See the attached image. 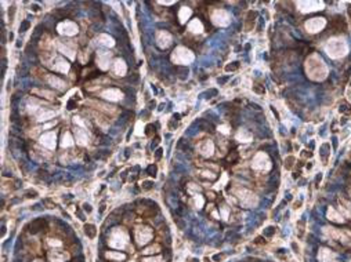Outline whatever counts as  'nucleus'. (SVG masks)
Instances as JSON below:
<instances>
[{
	"label": "nucleus",
	"mask_w": 351,
	"mask_h": 262,
	"mask_svg": "<svg viewBox=\"0 0 351 262\" xmlns=\"http://www.w3.org/2000/svg\"><path fill=\"white\" fill-rule=\"evenodd\" d=\"M171 61L177 65H188L194 61V54L187 47H177L171 53Z\"/></svg>",
	"instance_id": "obj_1"
},
{
	"label": "nucleus",
	"mask_w": 351,
	"mask_h": 262,
	"mask_svg": "<svg viewBox=\"0 0 351 262\" xmlns=\"http://www.w3.org/2000/svg\"><path fill=\"white\" fill-rule=\"evenodd\" d=\"M57 32L62 36H75L79 32V26L72 21H64L57 25Z\"/></svg>",
	"instance_id": "obj_2"
},
{
	"label": "nucleus",
	"mask_w": 351,
	"mask_h": 262,
	"mask_svg": "<svg viewBox=\"0 0 351 262\" xmlns=\"http://www.w3.org/2000/svg\"><path fill=\"white\" fill-rule=\"evenodd\" d=\"M155 40H156L158 47H160V48H167L171 44V40H173V39H171V35L169 33V32H166V31H158Z\"/></svg>",
	"instance_id": "obj_3"
},
{
	"label": "nucleus",
	"mask_w": 351,
	"mask_h": 262,
	"mask_svg": "<svg viewBox=\"0 0 351 262\" xmlns=\"http://www.w3.org/2000/svg\"><path fill=\"white\" fill-rule=\"evenodd\" d=\"M101 98L106 99V101L116 102V101H120L123 98V92L118 89H106L101 92Z\"/></svg>",
	"instance_id": "obj_4"
},
{
	"label": "nucleus",
	"mask_w": 351,
	"mask_h": 262,
	"mask_svg": "<svg viewBox=\"0 0 351 262\" xmlns=\"http://www.w3.org/2000/svg\"><path fill=\"white\" fill-rule=\"evenodd\" d=\"M57 47L60 50V53L65 54L69 59H75V48L72 47V44L69 41H62V40H57Z\"/></svg>",
	"instance_id": "obj_5"
},
{
	"label": "nucleus",
	"mask_w": 351,
	"mask_h": 262,
	"mask_svg": "<svg viewBox=\"0 0 351 262\" xmlns=\"http://www.w3.org/2000/svg\"><path fill=\"white\" fill-rule=\"evenodd\" d=\"M109 64H111V53H106V51L97 53V65H98V68L101 71L109 69Z\"/></svg>",
	"instance_id": "obj_6"
},
{
	"label": "nucleus",
	"mask_w": 351,
	"mask_h": 262,
	"mask_svg": "<svg viewBox=\"0 0 351 262\" xmlns=\"http://www.w3.org/2000/svg\"><path fill=\"white\" fill-rule=\"evenodd\" d=\"M211 21L214 22L216 25H220V26H224V25H228L229 22V15L227 11L224 10H217L213 15H211Z\"/></svg>",
	"instance_id": "obj_7"
},
{
	"label": "nucleus",
	"mask_w": 351,
	"mask_h": 262,
	"mask_svg": "<svg viewBox=\"0 0 351 262\" xmlns=\"http://www.w3.org/2000/svg\"><path fill=\"white\" fill-rule=\"evenodd\" d=\"M136 237H137V242L140 244H145V243L149 242V239L152 237V232H151L149 228L147 226H143V228H138L136 233Z\"/></svg>",
	"instance_id": "obj_8"
},
{
	"label": "nucleus",
	"mask_w": 351,
	"mask_h": 262,
	"mask_svg": "<svg viewBox=\"0 0 351 262\" xmlns=\"http://www.w3.org/2000/svg\"><path fill=\"white\" fill-rule=\"evenodd\" d=\"M112 71L115 73V76H125L127 72V65L126 62L123 61L122 58H118L115 59L112 64Z\"/></svg>",
	"instance_id": "obj_9"
},
{
	"label": "nucleus",
	"mask_w": 351,
	"mask_h": 262,
	"mask_svg": "<svg viewBox=\"0 0 351 262\" xmlns=\"http://www.w3.org/2000/svg\"><path fill=\"white\" fill-rule=\"evenodd\" d=\"M40 143L47 149L55 148V133H46L40 137Z\"/></svg>",
	"instance_id": "obj_10"
},
{
	"label": "nucleus",
	"mask_w": 351,
	"mask_h": 262,
	"mask_svg": "<svg viewBox=\"0 0 351 262\" xmlns=\"http://www.w3.org/2000/svg\"><path fill=\"white\" fill-rule=\"evenodd\" d=\"M332 25V29H333L334 32H346V29H347V25H346V21L343 17H340V15H336V17L332 20L331 22Z\"/></svg>",
	"instance_id": "obj_11"
},
{
	"label": "nucleus",
	"mask_w": 351,
	"mask_h": 262,
	"mask_svg": "<svg viewBox=\"0 0 351 262\" xmlns=\"http://www.w3.org/2000/svg\"><path fill=\"white\" fill-rule=\"evenodd\" d=\"M71 65L68 64V61H65L64 58H57L54 64V71L61 72V73H68Z\"/></svg>",
	"instance_id": "obj_12"
},
{
	"label": "nucleus",
	"mask_w": 351,
	"mask_h": 262,
	"mask_svg": "<svg viewBox=\"0 0 351 262\" xmlns=\"http://www.w3.org/2000/svg\"><path fill=\"white\" fill-rule=\"evenodd\" d=\"M306 26L310 32H317L319 28L324 26V21H322V18H313L307 22Z\"/></svg>",
	"instance_id": "obj_13"
},
{
	"label": "nucleus",
	"mask_w": 351,
	"mask_h": 262,
	"mask_svg": "<svg viewBox=\"0 0 351 262\" xmlns=\"http://www.w3.org/2000/svg\"><path fill=\"white\" fill-rule=\"evenodd\" d=\"M75 134H76V142H78L79 145L85 146V145L89 143V137H87V133H86L83 128H76Z\"/></svg>",
	"instance_id": "obj_14"
},
{
	"label": "nucleus",
	"mask_w": 351,
	"mask_h": 262,
	"mask_svg": "<svg viewBox=\"0 0 351 262\" xmlns=\"http://www.w3.org/2000/svg\"><path fill=\"white\" fill-rule=\"evenodd\" d=\"M97 41H98L100 44L105 46V47H113V46H115V40H113V38L112 36H109V35H106V33L98 35Z\"/></svg>",
	"instance_id": "obj_15"
},
{
	"label": "nucleus",
	"mask_w": 351,
	"mask_h": 262,
	"mask_svg": "<svg viewBox=\"0 0 351 262\" xmlns=\"http://www.w3.org/2000/svg\"><path fill=\"white\" fill-rule=\"evenodd\" d=\"M254 168H267L268 167V159L266 157V155L259 153L254 159V163H253Z\"/></svg>",
	"instance_id": "obj_16"
},
{
	"label": "nucleus",
	"mask_w": 351,
	"mask_h": 262,
	"mask_svg": "<svg viewBox=\"0 0 351 262\" xmlns=\"http://www.w3.org/2000/svg\"><path fill=\"white\" fill-rule=\"evenodd\" d=\"M47 80H48V83H50L51 86H54L55 89H58V90H64L65 89V82L62 80V79H60V77H57V76H54V75H50L47 77Z\"/></svg>",
	"instance_id": "obj_17"
},
{
	"label": "nucleus",
	"mask_w": 351,
	"mask_h": 262,
	"mask_svg": "<svg viewBox=\"0 0 351 262\" xmlns=\"http://www.w3.org/2000/svg\"><path fill=\"white\" fill-rule=\"evenodd\" d=\"M191 13L192 11H191L189 7H181L180 11H178V20H180L181 24H184L185 21L191 17Z\"/></svg>",
	"instance_id": "obj_18"
},
{
	"label": "nucleus",
	"mask_w": 351,
	"mask_h": 262,
	"mask_svg": "<svg viewBox=\"0 0 351 262\" xmlns=\"http://www.w3.org/2000/svg\"><path fill=\"white\" fill-rule=\"evenodd\" d=\"M188 29L191 32H194V33H201L202 31H203V26H202V22L196 18V20H192L191 22H189V25H188Z\"/></svg>",
	"instance_id": "obj_19"
},
{
	"label": "nucleus",
	"mask_w": 351,
	"mask_h": 262,
	"mask_svg": "<svg viewBox=\"0 0 351 262\" xmlns=\"http://www.w3.org/2000/svg\"><path fill=\"white\" fill-rule=\"evenodd\" d=\"M48 258H50L51 262H64L65 259L68 258L66 254H62V252H58V251H51L48 254Z\"/></svg>",
	"instance_id": "obj_20"
},
{
	"label": "nucleus",
	"mask_w": 351,
	"mask_h": 262,
	"mask_svg": "<svg viewBox=\"0 0 351 262\" xmlns=\"http://www.w3.org/2000/svg\"><path fill=\"white\" fill-rule=\"evenodd\" d=\"M318 259H319L321 262H331L332 259H333V254H332L329 250L322 248L319 251V254H318Z\"/></svg>",
	"instance_id": "obj_21"
},
{
	"label": "nucleus",
	"mask_w": 351,
	"mask_h": 262,
	"mask_svg": "<svg viewBox=\"0 0 351 262\" xmlns=\"http://www.w3.org/2000/svg\"><path fill=\"white\" fill-rule=\"evenodd\" d=\"M213 148L214 146H213L211 141H205L201 146V153L203 155V156H210V155L213 153Z\"/></svg>",
	"instance_id": "obj_22"
},
{
	"label": "nucleus",
	"mask_w": 351,
	"mask_h": 262,
	"mask_svg": "<svg viewBox=\"0 0 351 262\" xmlns=\"http://www.w3.org/2000/svg\"><path fill=\"white\" fill-rule=\"evenodd\" d=\"M73 145V138H72L71 133H65L62 135V141H61V146L62 148H68Z\"/></svg>",
	"instance_id": "obj_23"
},
{
	"label": "nucleus",
	"mask_w": 351,
	"mask_h": 262,
	"mask_svg": "<svg viewBox=\"0 0 351 262\" xmlns=\"http://www.w3.org/2000/svg\"><path fill=\"white\" fill-rule=\"evenodd\" d=\"M35 94H38V95H42V97H45V98H48V99H53L54 98V94L51 91H47V90H33Z\"/></svg>",
	"instance_id": "obj_24"
},
{
	"label": "nucleus",
	"mask_w": 351,
	"mask_h": 262,
	"mask_svg": "<svg viewBox=\"0 0 351 262\" xmlns=\"http://www.w3.org/2000/svg\"><path fill=\"white\" fill-rule=\"evenodd\" d=\"M42 225H43V222H42L40 219H36V221H33L31 225H29V228H31L29 230H31L32 233H36V232L42 228Z\"/></svg>",
	"instance_id": "obj_25"
},
{
	"label": "nucleus",
	"mask_w": 351,
	"mask_h": 262,
	"mask_svg": "<svg viewBox=\"0 0 351 262\" xmlns=\"http://www.w3.org/2000/svg\"><path fill=\"white\" fill-rule=\"evenodd\" d=\"M85 232L89 237H94V236H96V226H94V225H86Z\"/></svg>",
	"instance_id": "obj_26"
},
{
	"label": "nucleus",
	"mask_w": 351,
	"mask_h": 262,
	"mask_svg": "<svg viewBox=\"0 0 351 262\" xmlns=\"http://www.w3.org/2000/svg\"><path fill=\"white\" fill-rule=\"evenodd\" d=\"M328 217L331 218V219H333V221H336V222H341V221H343V218H341L339 214H336L333 210H329V212H328Z\"/></svg>",
	"instance_id": "obj_27"
},
{
	"label": "nucleus",
	"mask_w": 351,
	"mask_h": 262,
	"mask_svg": "<svg viewBox=\"0 0 351 262\" xmlns=\"http://www.w3.org/2000/svg\"><path fill=\"white\" fill-rule=\"evenodd\" d=\"M108 258H116V259H125V254H116V252H106Z\"/></svg>",
	"instance_id": "obj_28"
},
{
	"label": "nucleus",
	"mask_w": 351,
	"mask_h": 262,
	"mask_svg": "<svg viewBox=\"0 0 351 262\" xmlns=\"http://www.w3.org/2000/svg\"><path fill=\"white\" fill-rule=\"evenodd\" d=\"M238 140H246V141H249L250 140V135L246 133L245 130H242V131H239V133H238Z\"/></svg>",
	"instance_id": "obj_29"
},
{
	"label": "nucleus",
	"mask_w": 351,
	"mask_h": 262,
	"mask_svg": "<svg viewBox=\"0 0 351 262\" xmlns=\"http://www.w3.org/2000/svg\"><path fill=\"white\" fill-rule=\"evenodd\" d=\"M340 112L341 113H347V115H350L351 113V109H350V106L347 105V104H344V105H341L340 106Z\"/></svg>",
	"instance_id": "obj_30"
},
{
	"label": "nucleus",
	"mask_w": 351,
	"mask_h": 262,
	"mask_svg": "<svg viewBox=\"0 0 351 262\" xmlns=\"http://www.w3.org/2000/svg\"><path fill=\"white\" fill-rule=\"evenodd\" d=\"M158 250H159V247L158 245H153V247H149V248H147L145 250V254H149V252H158Z\"/></svg>",
	"instance_id": "obj_31"
},
{
	"label": "nucleus",
	"mask_w": 351,
	"mask_h": 262,
	"mask_svg": "<svg viewBox=\"0 0 351 262\" xmlns=\"http://www.w3.org/2000/svg\"><path fill=\"white\" fill-rule=\"evenodd\" d=\"M238 68V62H234V65H228V66H225V71H235V69Z\"/></svg>",
	"instance_id": "obj_32"
},
{
	"label": "nucleus",
	"mask_w": 351,
	"mask_h": 262,
	"mask_svg": "<svg viewBox=\"0 0 351 262\" xmlns=\"http://www.w3.org/2000/svg\"><path fill=\"white\" fill-rule=\"evenodd\" d=\"M236 157H238V153H236V152H232V155H229L228 156V160L229 161H235Z\"/></svg>",
	"instance_id": "obj_33"
},
{
	"label": "nucleus",
	"mask_w": 351,
	"mask_h": 262,
	"mask_svg": "<svg viewBox=\"0 0 351 262\" xmlns=\"http://www.w3.org/2000/svg\"><path fill=\"white\" fill-rule=\"evenodd\" d=\"M136 134H137V135H141V134H143V131H141V123H138V124H137V131H136Z\"/></svg>",
	"instance_id": "obj_34"
},
{
	"label": "nucleus",
	"mask_w": 351,
	"mask_h": 262,
	"mask_svg": "<svg viewBox=\"0 0 351 262\" xmlns=\"http://www.w3.org/2000/svg\"><path fill=\"white\" fill-rule=\"evenodd\" d=\"M254 91H256V92H264V90L259 89V87H254Z\"/></svg>",
	"instance_id": "obj_35"
},
{
	"label": "nucleus",
	"mask_w": 351,
	"mask_h": 262,
	"mask_svg": "<svg viewBox=\"0 0 351 262\" xmlns=\"http://www.w3.org/2000/svg\"><path fill=\"white\" fill-rule=\"evenodd\" d=\"M173 3L174 2H160V4H166V6L167 4H173Z\"/></svg>",
	"instance_id": "obj_36"
}]
</instances>
